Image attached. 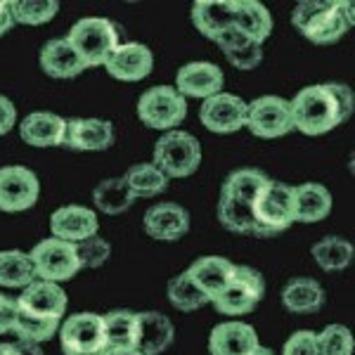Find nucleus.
<instances>
[{"label": "nucleus", "instance_id": "30", "mask_svg": "<svg viewBox=\"0 0 355 355\" xmlns=\"http://www.w3.org/2000/svg\"><path fill=\"white\" fill-rule=\"evenodd\" d=\"M315 263L322 268L324 272H339L346 270L353 263V244L343 237H324L313 244L311 249Z\"/></svg>", "mask_w": 355, "mask_h": 355}, {"label": "nucleus", "instance_id": "15", "mask_svg": "<svg viewBox=\"0 0 355 355\" xmlns=\"http://www.w3.org/2000/svg\"><path fill=\"white\" fill-rule=\"evenodd\" d=\"M145 232L159 242H178L190 232V214L175 202H159L145 211Z\"/></svg>", "mask_w": 355, "mask_h": 355}, {"label": "nucleus", "instance_id": "44", "mask_svg": "<svg viewBox=\"0 0 355 355\" xmlns=\"http://www.w3.org/2000/svg\"><path fill=\"white\" fill-rule=\"evenodd\" d=\"M12 26H15V19H12V12H10V3L8 0H0V36H5Z\"/></svg>", "mask_w": 355, "mask_h": 355}, {"label": "nucleus", "instance_id": "4", "mask_svg": "<svg viewBox=\"0 0 355 355\" xmlns=\"http://www.w3.org/2000/svg\"><path fill=\"white\" fill-rule=\"evenodd\" d=\"M67 41L81 57L85 69L105 67L110 55L121 45V31L107 17H83L71 26Z\"/></svg>", "mask_w": 355, "mask_h": 355}, {"label": "nucleus", "instance_id": "19", "mask_svg": "<svg viewBox=\"0 0 355 355\" xmlns=\"http://www.w3.org/2000/svg\"><path fill=\"white\" fill-rule=\"evenodd\" d=\"M116 140L114 123L107 119H69L64 145L76 152H105Z\"/></svg>", "mask_w": 355, "mask_h": 355}, {"label": "nucleus", "instance_id": "3", "mask_svg": "<svg viewBox=\"0 0 355 355\" xmlns=\"http://www.w3.org/2000/svg\"><path fill=\"white\" fill-rule=\"evenodd\" d=\"M291 21L308 41L318 45L336 43L353 26V3L336 0H301Z\"/></svg>", "mask_w": 355, "mask_h": 355}, {"label": "nucleus", "instance_id": "23", "mask_svg": "<svg viewBox=\"0 0 355 355\" xmlns=\"http://www.w3.org/2000/svg\"><path fill=\"white\" fill-rule=\"evenodd\" d=\"M234 17H237V0H197L192 5L194 28L211 41L234 26Z\"/></svg>", "mask_w": 355, "mask_h": 355}, {"label": "nucleus", "instance_id": "10", "mask_svg": "<svg viewBox=\"0 0 355 355\" xmlns=\"http://www.w3.org/2000/svg\"><path fill=\"white\" fill-rule=\"evenodd\" d=\"M28 256H31L36 279H45V282L62 284V282H67V279L76 277L78 270H81L76 246L62 242V239H55V237H48V239H43V242H38Z\"/></svg>", "mask_w": 355, "mask_h": 355}, {"label": "nucleus", "instance_id": "16", "mask_svg": "<svg viewBox=\"0 0 355 355\" xmlns=\"http://www.w3.org/2000/svg\"><path fill=\"white\" fill-rule=\"evenodd\" d=\"M50 232L55 239L69 244H78L88 237H95L100 232V218L93 209H85V206L69 204L57 209L50 216Z\"/></svg>", "mask_w": 355, "mask_h": 355}, {"label": "nucleus", "instance_id": "39", "mask_svg": "<svg viewBox=\"0 0 355 355\" xmlns=\"http://www.w3.org/2000/svg\"><path fill=\"white\" fill-rule=\"evenodd\" d=\"M225 60L230 62L234 69H239V71H251V69H256L263 62V48L251 43V45H246V48L234 50V53H225Z\"/></svg>", "mask_w": 355, "mask_h": 355}, {"label": "nucleus", "instance_id": "8", "mask_svg": "<svg viewBox=\"0 0 355 355\" xmlns=\"http://www.w3.org/2000/svg\"><path fill=\"white\" fill-rule=\"evenodd\" d=\"M263 294H266V279H263V275L249 266H237L230 284L211 303H214V308L218 313L230 315V318H239V315H249L254 311L261 303Z\"/></svg>", "mask_w": 355, "mask_h": 355}, {"label": "nucleus", "instance_id": "41", "mask_svg": "<svg viewBox=\"0 0 355 355\" xmlns=\"http://www.w3.org/2000/svg\"><path fill=\"white\" fill-rule=\"evenodd\" d=\"M17 315H19V311H17V301L5 294H0V334L3 336L15 334Z\"/></svg>", "mask_w": 355, "mask_h": 355}, {"label": "nucleus", "instance_id": "35", "mask_svg": "<svg viewBox=\"0 0 355 355\" xmlns=\"http://www.w3.org/2000/svg\"><path fill=\"white\" fill-rule=\"evenodd\" d=\"M166 294H168L171 306L178 308V311H182V313H194L209 303V299H206L202 291L194 287L185 272H180L178 277L171 279Z\"/></svg>", "mask_w": 355, "mask_h": 355}, {"label": "nucleus", "instance_id": "14", "mask_svg": "<svg viewBox=\"0 0 355 355\" xmlns=\"http://www.w3.org/2000/svg\"><path fill=\"white\" fill-rule=\"evenodd\" d=\"M199 119L211 133H237L246 123V102L232 93H218L204 100Z\"/></svg>", "mask_w": 355, "mask_h": 355}, {"label": "nucleus", "instance_id": "5", "mask_svg": "<svg viewBox=\"0 0 355 355\" xmlns=\"http://www.w3.org/2000/svg\"><path fill=\"white\" fill-rule=\"evenodd\" d=\"M254 237H275L294 225V187L279 180H268L251 209Z\"/></svg>", "mask_w": 355, "mask_h": 355}, {"label": "nucleus", "instance_id": "7", "mask_svg": "<svg viewBox=\"0 0 355 355\" xmlns=\"http://www.w3.org/2000/svg\"><path fill=\"white\" fill-rule=\"evenodd\" d=\"M187 116V100L171 85H154L137 100V119L154 130H175Z\"/></svg>", "mask_w": 355, "mask_h": 355}, {"label": "nucleus", "instance_id": "20", "mask_svg": "<svg viewBox=\"0 0 355 355\" xmlns=\"http://www.w3.org/2000/svg\"><path fill=\"white\" fill-rule=\"evenodd\" d=\"M234 268L237 266L232 261L220 259V256H204V259L194 261L185 270V275L211 303L230 284V279L234 277Z\"/></svg>", "mask_w": 355, "mask_h": 355}, {"label": "nucleus", "instance_id": "24", "mask_svg": "<svg viewBox=\"0 0 355 355\" xmlns=\"http://www.w3.org/2000/svg\"><path fill=\"white\" fill-rule=\"evenodd\" d=\"M19 135L31 147H60L64 145L67 119L53 112H33L19 123Z\"/></svg>", "mask_w": 355, "mask_h": 355}, {"label": "nucleus", "instance_id": "45", "mask_svg": "<svg viewBox=\"0 0 355 355\" xmlns=\"http://www.w3.org/2000/svg\"><path fill=\"white\" fill-rule=\"evenodd\" d=\"M17 346V355H43V351L38 348V343L31 341H21V339H12Z\"/></svg>", "mask_w": 355, "mask_h": 355}, {"label": "nucleus", "instance_id": "22", "mask_svg": "<svg viewBox=\"0 0 355 355\" xmlns=\"http://www.w3.org/2000/svg\"><path fill=\"white\" fill-rule=\"evenodd\" d=\"M175 339V327L164 313L145 311L137 313V339L135 351L142 355H162Z\"/></svg>", "mask_w": 355, "mask_h": 355}, {"label": "nucleus", "instance_id": "2", "mask_svg": "<svg viewBox=\"0 0 355 355\" xmlns=\"http://www.w3.org/2000/svg\"><path fill=\"white\" fill-rule=\"evenodd\" d=\"M268 180L270 175L261 168H237L225 178L218 199V220L225 230L251 234V227H254L251 209Z\"/></svg>", "mask_w": 355, "mask_h": 355}, {"label": "nucleus", "instance_id": "26", "mask_svg": "<svg viewBox=\"0 0 355 355\" xmlns=\"http://www.w3.org/2000/svg\"><path fill=\"white\" fill-rule=\"evenodd\" d=\"M331 211V192L320 182L294 187V223H320Z\"/></svg>", "mask_w": 355, "mask_h": 355}, {"label": "nucleus", "instance_id": "28", "mask_svg": "<svg viewBox=\"0 0 355 355\" xmlns=\"http://www.w3.org/2000/svg\"><path fill=\"white\" fill-rule=\"evenodd\" d=\"M234 26H237L251 43L263 45V41L272 33V15L266 5L259 3V0H237Z\"/></svg>", "mask_w": 355, "mask_h": 355}, {"label": "nucleus", "instance_id": "36", "mask_svg": "<svg viewBox=\"0 0 355 355\" xmlns=\"http://www.w3.org/2000/svg\"><path fill=\"white\" fill-rule=\"evenodd\" d=\"M60 320H41V318H31V315H17V327L15 334L10 339H21V341H31V343H41L50 341L53 336L60 331Z\"/></svg>", "mask_w": 355, "mask_h": 355}, {"label": "nucleus", "instance_id": "43", "mask_svg": "<svg viewBox=\"0 0 355 355\" xmlns=\"http://www.w3.org/2000/svg\"><path fill=\"white\" fill-rule=\"evenodd\" d=\"M17 123V110L5 95H0V135L10 133Z\"/></svg>", "mask_w": 355, "mask_h": 355}, {"label": "nucleus", "instance_id": "13", "mask_svg": "<svg viewBox=\"0 0 355 355\" xmlns=\"http://www.w3.org/2000/svg\"><path fill=\"white\" fill-rule=\"evenodd\" d=\"M17 301V311L21 315H31V318L41 320H60L67 313V294L60 284L45 282V279H33L28 287L21 289Z\"/></svg>", "mask_w": 355, "mask_h": 355}, {"label": "nucleus", "instance_id": "27", "mask_svg": "<svg viewBox=\"0 0 355 355\" xmlns=\"http://www.w3.org/2000/svg\"><path fill=\"white\" fill-rule=\"evenodd\" d=\"M282 306L296 315H313L322 311L324 289L313 277H294L282 289Z\"/></svg>", "mask_w": 355, "mask_h": 355}, {"label": "nucleus", "instance_id": "40", "mask_svg": "<svg viewBox=\"0 0 355 355\" xmlns=\"http://www.w3.org/2000/svg\"><path fill=\"white\" fill-rule=\"evenodd\" d=\"M282 355H318V341H315V331L301 329L289 336L282 348Z\"/></svg>", "mask_w": 355, "mask_h": 355}, {"label": "nucleus", "instance_id": "11", "mask_svg": "<svg viewBox=\"0 0 355 355\" xmlns=\"http://www.w3.org/2000/svg\"><path fill=\"white\" fill-rule=\"evenodd\" d=\"M244 128H249L256 137H266V140L291 133L294 125H291L289 100L277 95L256 97L251 105H246Z\"/></svg>", "mask_w": 355, "mask_h": 355}, {"label": "nucleus", "instance_id": "12", "mask_svg": "<svg viewBox=\"0 0 355 355\" xmlns=\"http://www.w3.org/2000/svg\"><path fill=\"white\" fill-rule=\"evenodd\" d=\"M41 182L26 166H3L0 168V211L19 214L38 202Z\"/></svg>", "mask_w": 355, "mask_h": 355}, {"label": "nucleus", "instance_id": "29", "mask_svg": "<svg viewBox=\"0 0 355 355\" xmlns=\"http://www.w3.org/2000/svg\"><path fill=\"white\" fill-rule=\"evenodd\" d=\"M36 279L31 256L19 249L0 251V287L24 289Z\"/></svg>", "mask_w": 355, "mask_h": 355}, {"label": "nucleus", "instance_id": "17", "mask_svg": "<svg viewBox=\"0 0 355 355\" xmlns=\"http://www.w3.org/2000/svg\"><path fill=\"white\" fill-rule=\"evenodd\" d=\"M223 83H225V73L214 62H190L180 67L175 76L178 93L182 97H199V100H209L223 93Z\"/></svg>", "mask_w": 355, "mask_h": 355}, {"label": "nucleus", "instance_id": "38", "mask_svg": "<svg viewBox=\"0 0 355 355\" xmlns=\"http://www.w3.org/2000/svg\"><path fill=\"white\" fill-rule=\"evenodd\" d=\"M76 246V256H78V263H81V270L83 268H100L110 261L112 256V244L107 239H102L100 234L95 237H88L83 242L73 244Z\"/></svg>", "mask_w": 355, "mask_h": 355}, {"label": "nucleus", "instance_id": "25", "mask_svg": "<svg viewBox=\"0 0 355 355\" xmlns=\"http://www.w3.org/2000/svg\"><path fill=\"white\" fill-rule=\"evenodd\" d=\"M38 60H41V69L50 78H76L78 73L85 71L81 57L69 45L67 38H53L45 43Z\"/></svg>", "mask_w": 355, "mask_h": 355}, {"label": "nucleus", "instance_id": "31", "mask_svg": "<svg viewBox=\"0 0 355 355\" xmlns=\"http://www.w3.org/2000/svg\"><path fill=\"white\" fill-rule=\"evenodd\" d=\"M125 185H128L130 194L137 199H152L157 194L166 192L168 187V178H166L162 171L157 168L154 164H135L125 171L123 175Z\"/></svg>", "mask_w": 355, "mask_h": 355}, {"label": "nucleus", "instance_id": "32", "mask_svg": "<svg viewBox=\"0 0 355 355\" xmlns=\"http://www.w3.org/2000/svg\"><path fill=\"white\" fill-rule=\"evenodd\" d=\"M93 202L102 214L107 216H119L133 206L135 197L130 194L128 185L123 178H107L93 190Z\"/></svg>", "mask_w": 355, "mask_h": 355}, {"label": "nucleus", "instance_id": "47", "mask_svg": "<svg viewBox=\"0 0 355 355\" xmlns=\"http://www.w3.org/2000/svg\"><path fill=\"white\" fill-rule=\"evenodd\" d=\"M105 355H142V353L135 351V348H114V351H107Z\"/></svg>", "mask_w": 355, "mask_h": 355}, {"label": "nucleus", "instance_id": "46", "mask_svg": "<svg viewBox=\"0 0 355 355\" xmlns=\"http://www.w3.org/2000/svg\"><path fill=\"white\" fill-rule=\"evenodd\" d=\"M0 355H17V346L12 339L0 343Z\"/></svg>", "mask_w": 355, "mask_h": 355}, {"label": "nucleus", "instance_id": "21", "mask_svg": "<svg viewBox=\"0 0 355 355\" xmlns=\"http://www.w3.org/2000/svg\"><path fill=\"white\" fill-rule=\"evenodd\" d=\"M259 334L246 322H220L211 329L209 353L211 355H251L259 348Z\"/></svg>", "mask_w": 355, "mask_h": 355}, {"label": "nucleus", "instance_id": "9", "mask_svg": "<svg viewBox=\"0 0 355 355\" xmlns=\"http://www.w3.org/2000/svg\"><path fill=\"white\" fill-rule=\"evenodd\" d=\"M60 341L64 355H105L107 336L102 315L76 313L60 324Z\"/></svg>", "mask_w": 355, "mask_h": 355}, {"label": "nucleus", "instance_id": "18", "mask_svg": "<svg viewBox=\"0 0 355 355\" xmlns=\"http://www.w3.org/2000/svg\"><path fill=\"white\" fill-rule=\"evenodd\" d=\"M154 55L147 45L142 43H121L105 62V69L116 81H142L152 73Z\"/></svg>", "mask_w": 355, "mask_h": 355}, {"label": "nucleus", "instance_id": "33", "mask_svg": "<svg viewBox=\"0 0 355 355\" xmlns=\"http://www.w3.org/2000/svg\"><path fill=\"white\" fill-rule=\"evenodd\" d=\"M107 336V351L114 348H135L137 339V313L133 311H112L102 315Z\"/></svg>", "mask_w": 355, "mask_h": 355}, {"label": "nucleus", "instance_id": "6", "mask_svg": "<svg viewBox=\"0 0 355 355\" xmlns=\"http://www.w3.org/2000/svg\"><path fill=\"white\" fill-rule=\"evenodd\" d=\"M202 164V145L192 133L168 130L154 145V166L166 178H190Z\"/></svg>", "mask_w": 355, "mask_h": 355}, {"label": "nucleus", "instance_id": "48", "mask_svg": "<svg viewBox=\"0 0 355 355\" xmlns=\"http://www.w3.org/2000/svg\"><path fill=\"white\" fill-rule=\"evenodd\" d=\"M251 355H272V351H268V348H263V346H259V348H256V351H254V353H251Z\"/></svg>", "mask_w": 355, "mask_h": 355}, {"label": "nucleus", "instance_id": "1", "mask_svg": "<svg viewBox=\"0 0 355 355\" xmlns=\"http://www.w3.org/2000/svg\"><path fill=\"white\" fill-rule=\"evenodd\" d=\"M355 97L346 83H318L296 93L289 102L291 125L303 135H324L346 123L353 114Z\"/></svg>", "mask_w": 355, "mask_h": 355}, {"label": "nucleus", "instance_id": "37", "mask_svg": "<svg viewBox=\"0 0 355 355\" xmlns=\"http://www.w3.org/2000/svg\"><path fill=\"white\" fill-rule=\"evenodd\" d=\"M318 341V355H353V334L343 324H327L320 334H315Z\"/></svg>", "mask_w": 355, "mask_h": 355}, {"label": "nucleus", "instance_id": "42", "mask_svg": "<svg viewBox=\"0 0 355 355\" xmlns=\"http://www.w3.org/2000/svg\"><path fill=\"white\" fill-rule=\"evenodd\" d=\"M214 43H218V48L223 50V55H225V53H234V50H239V48H246V45H251V41L244 36L242 31H239L237 26H230V28H227V31H223Z\"/></svg>", "mask_w": 355, "mask_h": 355}, {"label": "nucleus", "instance_id": "34", "mask_svg": "<svg viewBox=\"0 0 355 355\" xmlns=\"http://www.w3.org/2000/svg\"><path fill=\"white\" fill-rule=\"evenodd\" d=\"M60 3L57 0H12L10 12L12 19L26 26H43L57 15Z\"/></svg>", "mask_w": 355, "mask_h": 355}]
</instances>
